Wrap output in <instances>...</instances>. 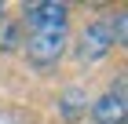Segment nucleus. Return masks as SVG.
<instances>
[{
    "mask_svg": "<svg viewBox=\"0 0 128 124\" xmlns=\"http://www.w3.org/2000/svg\"><path fill=\"white\" fill-rule=\"evenodd\" d=\"M66 44H70L66 29H55V33H30V37L22 40V51H26V62H30L33 69H51L62 55H66Z\"/></svg>",
    "mask_w": 128,
    "mask_h": 124,
    "instance_id": "obj_1",
    "label": "nucleus"
},
{
    "mask_svg": "<svg viewBox=\"0 0 128 124\" xmlns=\"http://www.w3.org/2000/svg\"><path fill=\"white\" fill-rule=\"evenodd\" d=\"M0 22H4V4H0Z\"/></svg>",
    "mask_w": 128,
    "mask_h": 124,
    "instance_id": "obj_8",
    "label": "nucleus"
},
{
    "mask_svg": "<svg viewBox=\"0 0 128 124\" xmlns=\"http://www.w3.org/2000/svg\"><path fill=\"white\" fill-rule=\"evenodd\" d=\"M88 110L95 117V124H124V77L117 80L114 91H106L102 99H95Z\"/></svg>",
    "mask_w": 128,
    "mask_h": 124,
    "instance_id": "obj_4",
    "label": "nucleus"
},
{
    "mask_svg": "<svg viewBox=\"0 0 128 124\" xmlns=\"http://www.w3.org/2000/svg\"><path fill=\"white\" fill-rule=\"evenodd\" d=\"M124 33H128V11H117L114 22H110V37H114V44H124Z\"/></svg>",
    "mask_w": 128,
    "mask_h": 124,
    "instance_id": "obj_7",
    "label": "nucleus"
},
{
    "mask_svg": "<svg viewBox=\"0 0 128 124\" xmlns=\"http://www.w3.org/2000/svg\"><path fill=\"white\" fill-rule=\"evenodd\" d=\"M114 48V37H110V22H92L84 26V33L77 37V58L80 62H99L106 58Z\"/></svg>",
    "mask_w": 128,
    "mask_h": 124,
    "instance_id": "obj_3",
    "label": "nucleus"
},
{
    "mask_svg": "<svg viewBox=\"0 0 128 124\" xmlns=\"http://www.w3.org/2000/svg\"><path fill=\"white\" fill-rule=\"evenodd\" d=\"M22 48V26L18 18H4L0 22V51H18Z\"/></svg>",
    "mask_w": 128,
    "mask_h": 124,
    "instance_id": "obj_6",
    "label": "nucleus"
},
{
    "mask_svg": "<svg viewBox=\"0 0 128 124\" xmlns=\"http://www.w3.org/2000/svg\"><path fill=\"white\" fill-rule=\"evenodd\" d=\"M88 95H84V91H80V88H66V91H62L59 95V113H62V121H80V117H84V110H88Z\"/></svg>",
    "mask_w": 128,
    "mask_h": 124,
    "instance_id": "obj_5",
    "label": "nucleus"
},
{
    "mask_svg": "<svg viewBox=\"0 0 128 124\" xmlns=\"http://www.w3.org/2000/svg\"><path fill=\"white\" fill-rule=\"evenodd\" d=\"M66 22H70V7L48 0V4H26L18 26H26L30 33H55V29H66Z\"/></svg>",
    "mask_w": 128,
    "mask_h": 124,
    "instance_id": "obj_2",
    "label": "nucleus"
}]
</instances>
